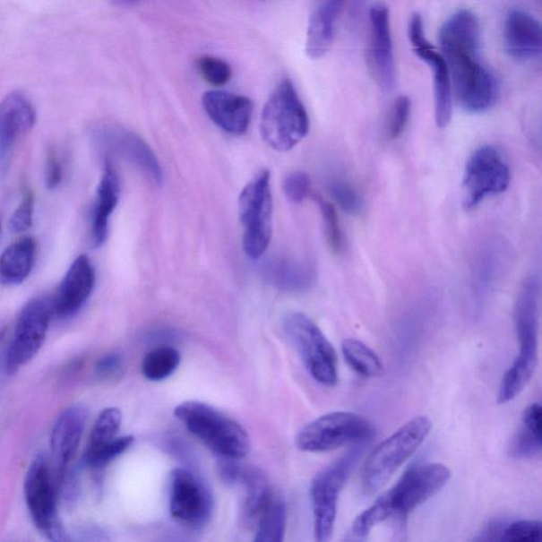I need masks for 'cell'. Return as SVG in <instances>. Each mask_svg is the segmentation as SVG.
I'll return each instance as SVG.
<instances>
[{
	"instance_id": "obj_1",
	"label": "cell",
	"mask_w": 542,
	"mask_h": 542,
	"mask_svg": "<svg viewBox=\"0 0 542 542\" xmlns=\"http://www.w3.org/2000/svg\"><path fill=\"white\" fill-rule=\"evenodd\" d=\"M479 22L469 11L448 19L440 31V43L450 70L452 93L465 112L482 114L498 97L497 81L479 60Z\"/></svg>"
},
{
	"instance_id": "obj_2",
	"label": "cell",
	"mask_w": 542,
	"mask_h": 542,
	"mask_svg": "<svg viewBox=\"0 0 542 542\" xmlns=\"http://www.w3.org/2000/svg\"><path fill=\"white\" fill-rule=\"evenodd\" d=\"M451 477L452 470L444 464L424 463L412 466L394 486L355 518L351 535L354 538L365 539L378 524L392 518L405 521L418 506L442 491Z\"/></svg>"
},
{
	"instance_id": "obj_3",
	"label": "cell",
	"mask_w": 542,
	"mask_h": 542,
	"mask_svg": "<svg viewBox=\"0 0 542 542\" xmlns=\"http://www.w3.org/2000/svg\"><path fill=\"white\" fill-rule=\"evenodd\" d=\"M541 283L538 275L524 280L518 294L514 324L520 353L505 372L498 390L504 401L515 400L531 382L538 365Z\"/></svg>"
},
{
	"instance_id": "obj_4",
	"label": "cell",
	"mask_w": 542,
	"mask_h": 542,
	"mask_svg": "<svg viewBox=\"0 0 542 542\" xmlns=\"http://www.w3.org/2000/svg\"><path fill=\"white\" fill-rule=\"evenodd\" d=\"M174 415L220 459L240 460L250 452L247 431L236 419L202 401L188 400L175 408Z\"/></svg>"
},
{
	"instance_id": "obj_5",
	"label": "cell",
	"mask_w": 542,
	"mask_h": 542,
	"mask_svg": "<svg viewBox=\"0 0 542 542\" xmlns=\"http://www.w3.org/2000/svg\"><path fill=\"white\" fill-rule=\"evenodd\" d=\"M431 428L433 422L428 417H413L374 447L364 466L361 477L364 491L374 494L386 486L396 471L422 446Z\"/></svg>"
},
{
	"instance_id": "obj_6",
	"label": "cell",
	"mask_w": 542,
	"mask_h": 542,
	"mask_svg": "<svg viewBox=\"0 0 542 542\" xmlns=\"http://www.w3.org/2000/svg\"><path fill=\"white\" fill-rule=\"evenodd\" d=\"M310 132V118L293 82L283 79L271 92L261 118V133L273 150L294 149Z\"/></svg>"
},
{
	"instance_id": "obj_7",
	"label": "cell",
	"mask_w": 542,
	"mask_h": 542,
	"mask_svg": "<svg viewBox=\"0 0 542 542\" xmlns=\"http://www.w3.org/2000/svg\"><path fill=\"white\" fill-rule=\"evenodd\" d=\"M364 444L354 445L345 456L326 466L311 483L314 538L326 542L334 534L338 500L363 456Z\"/></svg>"
},
{
	"instance_id": "obj_8",
	"label": "cell",
	"mask_w": 542,
	"mask_h": 542,
	"mask_svg": "<svg viewBox=\"0 0 542 542\" xmlns=\"http://www.w3.org/2000/svg\"><path fill=\"white\" fill-rule=\"evenodd\" d=\"M374 434L369 419L353 412L336 411L303 427L296 436V446L305 452H329L348 445L365 444Z\"/></svg>"
},
{
	"instance_id": "obj_9",
	"label": "cell",
	"mask_w": 542,
	"mask_h": 542,
	"mask_svg": "<svg viewBox=\"0 0 542 542\" xmlns=\"http://www.w3.org/2000/svg\"><path fill=\"white\" fill-rule=\"evenodd\" d=\"M284 331L314 381L326 387L338 383V359L333 345L306 314L295 312L284 319Z\"/></svg>"
},
{
	"instance_id": "obj_10",
	"label": "cell",
	"mask_w": 542,
	"mask_h": 542,
	"mask_svg": "<svg viewBox=\"0 0 542 542\" xmlns=\"http://www.w3.org/2000/svg\"><path fill=\"white\" fill-rule=\"evenodd\" d=\"M238 210L244 227L245 253L249 258L259 259L270 246L272 235L270 172H261L245 186L238 198Z\"/></svg>"
},
{
	"instance_id": "obj_11",
	"label": "cell",
	"mask_w": 542,
	"mask_h": 542,
	"mask_svg": "<svg viewBox=\"0 0 542 542\" xmlns=\"http://www.w3.org/2000/svg\"><path fill=\"white\" fill-rule=\"evenodd\" d=\"M26 503L35 527L47 539L55 542L69 540L56 503V489L48 461L44 456L32 462L23 486Z\"/></svg>"
},
{
	"instance_id": "obj_12",
	"label": "cell",
	"mask_w": 542,
	"mask_h": 542,
	"mask_svg": "<svg viewBox=\"0 0 542 542\" xmlns=\"http://www.w3.org/2000/svg\"><path fill=\"white\" fill-rule=\"evenodd\" d=\"M511 170L501 151L493 145L476 150L466 163L463 178V206L470 210L486 198L509 188Z\"/></svg>"
},
{
	"instance_id": "obj_13",
	"label": "cell",
	"mask_w": 542,
	"mask_h": 542,
	"mask_svg": "<svg viewBox=\"0 0 542 542\" xmlns=\"http://www.w3.org/2000/svg\"><path fill=\"white\" fill-rule=\"evenodd\" d=\"M52 314L54 307L48 296L37 297L23 306L5 357L9 374H14L37 357L44 345Z\"/></svg>"
},
{
	"instance_id": "obj_14",
	"label": "cell",
	"mask_w": 542,
	"mask_h": 542,
	"mask_svg": "<svg viewBox=\"0 0 542 542\" xmlns=\"http://www.w3.org/2000/svg\"><path fill=\"white\" fill-rule=\"evenodd\" d=\"M211 493L185 469H175L170 480V512L175 520L190 529H202L213 514Z\"/></svg>"
},
{
	"instance_id": "obj_15",
	"label": "cell",
	"mask_w": 542,
	"mask_h": 542,
	"mask_svg": "<svg viewBox=\"0 0 542 542\" xmlns=\"http://www.w3.org/2000/svg\"><path fill=\"white\" fill-rule=\"evenodd\" d=\"M408 33L416 55L434 72L435 122L440 128H444L452 120L453 98L447 63L444 56L440 55L425 37L421 15H412Z\"/></svg>"
},
{
	"instance_id": "obj_16",
	"label": "cell",
	"mask_w": 542,
	"mask_h": 542,
	"mask_svg": "<svg viewBox=\"0 0 542 542\" xmlns=\"http://www.w3.org/2000/svg\"><path fill=\"white\" fill-rule=\"evenodd\" d=\"M93 135L105 150L133 163L156 185L162 184L163 174L159 159L135 133L118 125H107L97 127Z\"/></svg>"
},
{
	"instance_id": "obj_17",
	"label": "cell",
	"mask_w": 542,
	"mask_h": 542,
	"mask_svg": "<svg viewBox=\"0 0 542 542\" xmlns=\"http://www.w3.org/2000/svg\"><path fill=\"white\" fill-rule=\"evenodd\" d=\"M37 121L33 104L20 91L9 93L0 102V173L8 171L19 140L32 130Z\"/></svg>"
},
{
	"instance_id": "obj_18",
	"label": "cell",
	"mask_w": 542,
	"mask_h": 542,
	"mask_svg": "<svg viewBox=\"0 0 542 542\" xmlns=\"http://www.w3.org/2000/svg\"><path fill=\"white\" fill-rule=\"evenodd\" d=\"M370 26V72L380 89L389 92L394 90L396 84V68L389 11L384 5L377 4L371 9Z\"/></svg>"
},
{
	"instance_id": "obj_19",
	"label": "cell",
	"mask_w": 542,
	"mask_h": 542,
	"mask_svg": "<svg viewBox=\"0 0 542 542\" xmlns=\"http://www.w3.org/2000/svg\"><path fill=\"white\" fill-rule=\"evenodd\" d=\"M95 282V268L89 256H78L52 298L54 314L58 318H69L77 314L90 299Z\"/></svg>"
},
{
	"instance_id": "obj_20",
	"label": "cell",
	"mask_w": 542,
	"mask_h": 542,
	"mask_svg": "<svg viewBox=\"0 0 542 542\" xmlns=\"http://www.w3.org/2000/svg\"><path fill=\"white\" fill-rule=\"evenodd\" d=\"M202 107L214 125L231 135L246 133L254 113L249 98L219 90L207 91L202 96Z\"/></svg>"
},
{
	"instance_id": "obj_21",
	"label": "cell",
	"mask_w": 542,
	"mask_h": 542,
	"mask_svg": "<svg viewBox=\"0 0 542 542\" xmlns=\"http://www.w3.org/2000/svg\"><path fill=\"white\" fill-rule=\"evenodd\" d=\"M503 39L506 52L514 60L532 61L541 54L540 23L526 11L514 10L506 17Z\"/></svg>"
},
{
	"instance_id": "obj_22",
	"label": "cell",
	"mask_w": 542,
	"mask_h": 542,
	"mask_svg": "<svg viewBox=\"0 0 542 542\" xmlns=\"http://www.w3.org/2000/svg\"><path fill=\"white\" fill-rule=\"evenodd\" d=\"M87 416L89 413L85 407L81 405L69 407L58 417L51 431L52 453L62 469L72 462L78 452Z\"/></svg>"
},
{
	"instance_id": "obj_23",
	"label": "cell",
	"mask_w": 542,
	"mask_h": 542,
	"mask_svg": "<svg viewBox=\"0 0 542 542\" xmlns=\"http://www.w3.org/2000/svg\"><path fill=\"white\" fill-rule=\"evenodd\" d=\"M262 275L273 288L288 293H303L310 289L316 277L310 263L285 255L265 261Z\"/></svg>"
},
{
	"instance_id": "obj_24",
	"label": "cell",
	"mask_w": 542,
	"mask_h": 542,
	"mask_svg": "<svg viewBox=\"0 0 542 542\" xmlns=\"http://www.w3.org/2000/svg\"><path fill=\"white\" fill-rule=\"evenodd\" d=\"M236 486L244 488L241 520L245 527L254 529L262 512L273 496L268 477L255 466L241 464Z\"/></svg>"
},
{
	"instance_id": "obj_25",
	"label": "cell",
	"mask_w": 542,
	"mask_h": 542,
	"mask_svg": "<svg viewBox=\"0 0 542 542\" xmlns=\"http://www.w3.org/2000/svg\"><path fill=\"white\" fill-rule=\"evenodd\" d=\"M120 197V180L113 163L105 161L100 184L97 190L95 207L91 220V240L93 246L101 247L108 240L109 219L112 217Z\"/></svg>"
},
{
	"instance_id": "obj_26",
	"label": "cell",
	"mask_w": 542,
	"mask_h": 542,
	"mask_svg": "<svg viewBox=\"0 0 542 542\" xmlns=\"http://www.w3.org/2000/svg\"><path fill=\"white\" fill-rule=\"evenodd\" d=\"M37 254V244L32 237H22L10 245L0 255V283L22 284L30 275Z\"/></svg>"
},
{
	"instance_id": "obj_27",
	"label": "cell",
	"mask_w": 542,
	"mask_h": 542,
	"mask_svg": "<svg viewBox=\"0 0 542 542\" xmlns=\"http://www.w3.org/2000/svg\"><path fill=\"white\" fill-rule=\"evenodd\" d=\"M542 409L539 403L529 405L524 410L521 425L512 441V456L517 459H531L540 456Z\"/></svg>"
},
{
	"instance_id": "obj_28",
	"label": "cell",
	"mask_w": 542,
	"mask_h": 542,
	"mask_svg": "<svg viewBox=\"0 0 542 542\" xmlns=\"http://www.w3.org/2000/svg\"><path fill=\"white\" fill-rule=\"evenodd\" d=\"M287 527V505L273 494L270 503L256 522L255 542H281Z\"/></svg>"
},
{
	"instance_id": "obj_29",
	"label": "cell",
	"mask_w": 542,
	"mask_h": 542,
	"mask_svg": "<svg viewBox=\"0 0 542 542\" xmlns=\"http://www.w3.org/2000/svg\"><path fill=\"white\" fill-rule=\"evenodd\" d=\"M341 351L346 363L354 372L365 378L381 376L383 366L378 355L366 343L358 340H346L342 342Z\"/></svg>"
},
{
	"instance_id": "obj_30",
	"label": "cell",
	"mask_w": 542,
	"mask_h": 542,
	"mask_svg": "<svg viewBox=\"0 0 542 542\" xmlns=\"http://www.w3.org/2000/svg\"><path fill=\"white\" fill-rule=\"evenodd\" d=\"M336 22L313 11L308 22L305 52L312 60L323 57L331 49L335 37Z\"/></svg>"
},
{
	"instance_id": "obj_31",
	"label": "cell",
	"mask_w": 542,
	"mask_h": 542,
	"mask_svg": "<svg viewBox=\"0 0 542 542\" xmlns=\"http://www.w3.org/2000/svg\"><path fill=\"white\" fill-rule=\"evenodd\" d=\"M176 348L163 346L151 349L142 361V374L151 382H161L170 377L180 364Z\"/></svg>"
},
{
	"instance_id": "obj_32",
	"label": "cell",
	"mask_w": 542,
	"mask_h": 542,
	"mask_svg": "<svg viewBox=\"0 0 542 542\" xmlns=\"http://www.w3.org/2000/svg\"><path fill=\"white\" fill-rule=\"evenodd\" d=\"M133 436H116L114 440L95 448H87L84 464L90 469H102L112 463L133 445Z\"/></svg>"
},
{
	"instance_id": "obj_33",
	"label": "cell",
	"mask_w": 542,
	"mask_h": 542,
	"mask_svg": "<svg viewBox=\"0 0 542 542\" xmlns=\"http://www.w3.org/2000/svg\"><path fill=\"white\" fill-rule=\"evenodd\" d=\"M122 423V415L118 408H108L104 409L93 425L89 447L95 448L107 444V443L116 438Z\"/></svg>"
},
{
	"instance_id": "obj_34",
	"label": "cell",
	"mask_w": 542,
	"mask_h": 542,
	"mask_svg": "<svg viewBox=\"0 0 542 542\" xmlns=\"http://www.w3.org/2000/svg\"><path fill=\"white\" fill-rule=\"evenodd\" d=\"M320 211H322L326 241L331 253L340 254L345 249V237L341 229L340 220L338 218L333 203L317 197Z\"/></svg>"
},
{
	"instance_id": "obj_35",
	"label": "cell",
	"mask_w": 542,
	"mask_h": 542,
	"mask_svg": "<svg viewBox=\"0 0 542 542\" xmlns=\"http://www.w3.org/2000/svg\"><path fill=\"white\" fill-rule=\"evenodd\" d=\"M542 524L538 520H520L504 523L499 541L538 542L541 539Z\"/></svg>"
},
{
	"instance_id": "obj_36",
	"label": "cell",
	"mask_w": 542,
	"mask_h": 542,
	"mask_svg": "<svg viewBox=\"0 0 542 542\" xmlns=\"http://www.w3.org/2000/svg\"><path fill=\"white\" fill-rule=\"evenodd\" d=\"M197 69L202 77L213 86H223L232 77L229 64L217 56H203L198 58Z\"/></svg>"
},
{
	"instance_id": "obj_37",
	"label": "cell",
	"mask_w": 542,
	"mask_h": 542,
	"mask_svg": "<svg viewBox=\"0 0 542 542\" xmlns=\"http://www.w3.org/2000/svg\"><path fill=\"white\" fill-rule=\"evenodd\" d=\"M329 190L331 198L343 211L352 215H358L363 211V198L351 185L342 180H335L331 183Z\"/></svg>"
},
{
	"instance_id": "obj_38",
	"label": "cell",
	"mask_w": 542,
	"mask_h": 542,
	"mask_svg": "<svg viewBox=\"0 0 542 542\" xmlns=\"http://www.w3.org/2000/svg\"><path fill=\"white\" fill-rule=\"evenodd\" d=\"M411 115V101L407 96H400L394 101L390 110L387 133L390 139H399L403 135Z\"/></svg>"
},
{
	"instance_id": "obj_39",
	"label": "cell",
	"mask_w": 542,
	"mask_h": 542,
	"mask_svg": "<svg viewBox=\"0 0 542 542\" xmlns=\"http://www.w3.org/2000/svg\"><path fill=\"white\" fill-rule=\"evenodd\" d=\"M283 190L290 202L300 203L312 194V180L305 172L296 171L284 179Z\"/></svg>"
},
{
	"instance_id": "obj_40",
	"label": "cell",
	"mask_w": 542,
	"mask_h": 542,
	"mask_svg": "<svg viewBox=\"0 0 542 542\" xmlns=\"http://www.w3.org/2000/svg\"><path fill=\"white\" fill-rule=\"evenodd\" d=\"M34 200L30 191L25 192L20 206L16 208L10 220L11 230L15 233L27 231L33 223Z\"/></svg>"
},
{
	"instance_id": "obj_41",
	"label": "cell",
	"mask_w": 542,
	"mask_h": 542,
	"mask_svg": "<svg viewBox=\"0 0 542 542\" xmlns=\"http://www.w3.org/2000/svg\"><path fill=\"white\" fill-rule=\"evenodd\" d=\"M125 361L118 353L104 355L96 364V374L103 380H112L124 370Z\"/></svg>"
},
{
	"instance_id": "obj_42",
	"label": "cell",
	"mask_w": 542,
	"mask_h": 542,
	"mask_svg": "<svg viewBox=\"0 0 542 542\" xmlns=\"http://www.w3.org/2000/svg\"><path fill=\"white\" fill-rule=\"evenodd\" d=\"M63 167L55 150H50L46 163V185L49 190H55L62 183Z\"/></svg>"
},
{
	"instance_id": "obj_43",
	"label": "cell",
	"mask_w": 542,
	"mask_h": 542,
	"mask_svg": "<svg viewBox=\"0 0 542 542\" xmlns=\"http://www.w3.org/2000/svg\"><path fill=\"white\" fill-rule=\"evenodd\" d=\"M346 0H319L317 7L314 10L320 12L330 19L337 21L338 15L345 5Z\"/></svg>"
},
{
	"instance_id": "obj_44",
	"label": "cell",
	"mask_w": 542,
	"mask_h": 542,
	"mask_svg": "<svg viewBox=\"0 0 542 542\" xmlns=\"http://www.w3.org/2000/svg\"><path fill=\"white\" fill-rule=\"evenodd\" d=\"M114 4L120 5V7H126V5H131L139 2V0H110Z\"/></svg>"
},
{
	"instance_id": "obj_45",
	"label": "cell",
	"mask_w": 542,
	"mask_h": 542,
	"mask_svg": "<svg viewBox=\"0 0 542 542\" xmlns=\"http://www.w3.org/2000/svg\"><path fill=\"white\" fill-rule=\"evenodd\" d=\"M0 232H2V221H0Z\"/></svg>"
}]
</instances>
